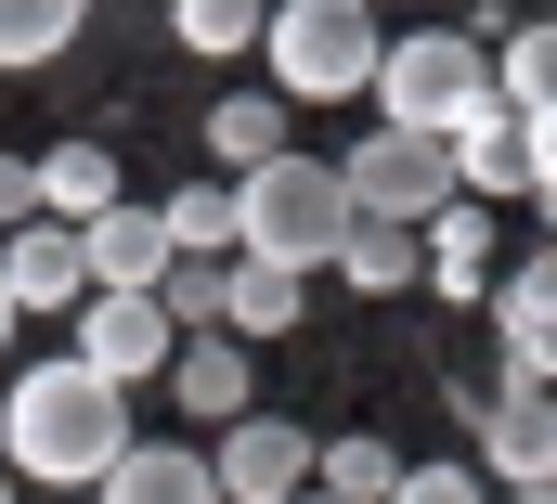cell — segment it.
<instances>
[{
    "mask_svg": "<svg viewBox=\"0 0 557 504\" xmlns=\"http://www.w3.org/2000/svg\"><path fill=\"white\" fill-rule=\"evenodd\" d=\"M0 504H13V479H0Z\"/></svg>",
    "mask_w": 557,
    "mask_h": 504,
    "instance_id": "cell-27",
    "label": "cell"
},
{
    "mask_svg": "<svg viewBox=\"0 0 557 504\" xmlns=\"http://www.w3.org/2000/svg\"><path fill=\"white\" fill-rule=\"evenodd\" d=\"M337 285L403 298V285H416V234H403V220H350V234H337Z\"/></svg>",
    "mask_w": 557,
    "mask_h": 504,
    "instance_id": "cell-20",
    "label": "cell"
},
{
    "mask_svg": "<svg viewBox=\"0 0 557 504\" xmlns=\"http://www.w3.org/2000/svg\"><path fill=\"white\" fill-rule=\"evenodd\" d=\"M480 298H493V350H506L493 388H545V363H557V272H545V247H532V272H506Z\"/></svg>",
    "mask_w": 557,
    "mask_h": 504,
    "instance_id": "cell-9",
    "label": "cell"
},
{
    "mask_svg": "<svg viewBox=\"0 0 557 504\" xmlns=\"http://www.w3.org/2000/svg\"><path fill=\"white\" fill-rule=\"evenodd\" d=\"M0 298H13V324H26V311H78V298H91V285H78V234H65V220L0 234Z\"/></svg>",
    "mask_w": 557,
    "mask_h": 504,
    "instance_id": "cell-12",
    "label": "cell"
},
{
    "mask_svg": "<svg viewBox=\"0 0 557 504\" xmlns=\"http://www.w3.org/2000/svg\"><path fill=\"white\" fill-rule=\"evenodd\" d=\"M208 155H221V181H247L260 155H285V104L273 91H221L208 104Z\"/></svg>",
    "mask_w": 557,
    "mask_h": 504,
    "instance_id": "cell-17",
    "label": "cell"
},
{
    "mask_svg": "<svg viewBox=\"0 0 557 504\" xmlns=\"http://www.w3.org/2000/svg\"><path fill=\"white\" fill-rule=\"evenodd\" d=\"M311 440H324V427L234 414V427H221V453H208V492H221V504H298V492H311Z\"/></svg>",
    "mask_w": 557,
    "mask_h": 504,
    "instance_id": "cell-8",
    "label": "cell"
},
{
    "mask_svg": "<svg viewBox=\"0 0 557 504\" xmlns=\"http://www.w3.org/2000/svg\"><path fill=\"white\" fill-rule=\"evenodd\" d=\"M441 155H454V194H467V207H545V181H557V129L506 117V104H480Z\"/></svg>",
    "mask_w": 557,
    "mask_h": 504,
    "instance_id": "cell-6",
    "label": "cell"
},
{
    "mask_svg": "<svg viewBox=\"0 0 557 504\" xmlns=\"http://www.w3.org/2000/svg\"><path fill=\"white\" fill-rule=\"evenodd\" d=\"M389 504H480V466H403Z\"/></svg>",
    "mask_w": 557,
    "mask_h": 504,
    "instance_id": "cell-23",
    "label": "cell"
},
{
    "mask_svg": "<svg viewBox=\"0 0 557 504\" xmlns=\"http://www.w3.org/2000/svg\"><path fill=\"white\" fill-rule=\"evenodd\" d=\"M234 194V259H260L285 285H311V272H337V234H350V194H337V155H260L247 181H221Z\"/></svg>",
    "mask_w": 557,
    "mask_h": 504,
    "instance_id": "cell-2",
    "label": "cell"
},
{
    "mask_svg": "<svg viewBox=\"0 0 557 504\" xmlns=\"http://www.w3.org/2000/svg\"><path fill=\"white\" fill-rule=\"evenodd\" d=\"M91 504H221V492H208V453H195V440H131V453L91 479Z\"/></svg>",
    "mask_w": 557,
    "mask_h": 504,
    "instance_id": "cell-13",
    "label": "cell"
},
{
    "mask_svg": "<svg viewBox=\"0 0 557 504\" xmlns=\"http://www.w3.org/2000/svg\"><path fill=\"white\" fill-rule=\"evenodd\" d=\"M0 350H13V298H0Z\"/></svg>",
    "mask_w": 557,
    "mask_h": 504,
    "instance_id": "cell-26",
    "label": "cell"
},
{
    "mask_svg": "<svg viewBox=\"0 0 557 504\" xmlns=\"http://www.w3.org/2000/svg\"><path fill=\"white\" fill-rule=\"evenodd\" d=\"M156 272H169V234H156V207H104V220H78V285L91 298H156Z\"/></svg>",
    "mask_w": 557,
    "mask_h": 504,
    "instance_id": "cell-10",
    "label": "cell"
},
{
    "mask_svg": "<svg viewBox=\"0 0 557 504\" xmlns=\"http://www.w3.org/2000/svg\"><path fill=\"white\" fill-rule=\"evenodd\" d=\"M26 168H39V220H65V234L117 207V142H52V155H26Z\"/></svg>",
    "mask_w": 557,
    "mask_h": 504,
    "instance_id": "cell-15",
    "label": "cell"
},
{
    "mask_svg": "<svg viewBox=\"0 0 557 504\" xmlns=\"http://www.w3.org/2000/svg\"><path fill=\"white\" fill-rule=\"evenodd\" d=\"M26 220H39V168H26V155H0V234H26Z\"/></svg>",
    "mask_w": 557,
    "mask_h": 504,
    "instance_id": "cell-24",
    "label": "cell"
},
{
    "mask_svg": "<svg viewBox=\"0 0 557 504\" xmlns=\"http://www.w3.org/2000/svg\"><path fill=\"white\" fill-rule=\"evenodd\" d=\"M169 39H182V52H260V0H182Z\"/></svg>",
    "mask_w": 557,
    "mask_h": 504,
    "instance_id": "cell-22",
    "label": "cell"
},
{
    "mask_svg": "<svg viewBox=\"0 0 557 504\" xmlns=\"http://www.w3.org/2000/svg\"><path fill=\"white\" fill-rule=\"evenodd\" d=\"M169 388H182V414H195V427L260 414V376H247V350H234V337H182V350H169Z\"/></svg>",
    "mask_w": 557,
    "mask_h": 504,
    "instance_id": "cell-14",
    "label": "cell"
},
{
    "mask_svg": "<svg viewBox=\"0 0 557 504\" xmlns=\"http://www.w3.org/2000/svg\"><path fill=\"white\" fill-rule=\"evenodd\" d=\"M78 52V0H0V65H65Z\"/></svg>",
    "mask_w": 557,
    "mask_h": 504,
    "instance_id": "cell-21",
    "label": "cell"
},
{
    "mask_svg": "<svg viewBox=\"0 0 557 504\" xmlns=\"http://www.w3.org/2000/svg\"><path fill=\"white\" fill-rule=\"evenodd\" d=\"M65 324H78V337H65V363H78V376H104L117 401H131L143 376H169V350H182L156 298H78Z\"/></svg>",
    "mask_w": 557,
    "mask_h": 504,
    "instance_id": "cell-7",
    "label": "cell"
},
{
    "mask_svg": "<svg viewBox=\"0 0 557 504\" xmlns=\"http://www.w3.org/2000/svg\"><path fill=\"white\" fill-rule=\"evenodd\" d=\"M389 479H403L389 440H311V492L324 504H389Z\"/></svg>",
    "mask_w": 557,
    "mask_h": 504,
    "instance_id": "cell-19",
    "label": "cell"
},
{
    "mask_svg": "<svg viewBox=\"0 0 557 504\" xmlns=\"http://www.w3.org/2000/svg\"><path fill=\"white\" fill-rule=\"evenodd\" d=\"M480 466H493L506 492L557 479V414H545V388H493V401H480Z\"/></svg>",
    "mask_w": 557,
    "mask_h": 504,
    "instance_id": "cell-11",
    "label": "cell"
},
{
    "mask_svg": "<svg viewBox=\"0 0 557 504\" xmlns=\"http://www.w3.org/2000/svg\"><path fill=\"white\" fill-rule=\"evenodd\" d=\"M221 324H234V350H260V337H285V324H298V285H285V272H260V259H221Z\"/></svg>",
    "mask_w": 557,
    "mask_h": 504,
    "instance_id": "cell-18",
    "label": "cell"
},
{
    "mask_svg": "<svg viewBox=\"0 0 557 504\" xmlns=\"http://www.w3.org/2000/svg\"><path fill=\"white\" fill-rule=\"evenodd\" d=\"M416 272H441V298H480V285H493V220L454 194V207L416 234Z\"/></svg>",
    "mask_w": 557,
    "mask_h": 504,
    "instance_id": "cell-16",
    "label": "cell"
},
{
    "mask_svg": "<svg viewBox=\"0 0 557 504\" xmlns=\"http://www.w3.org/2000/svg\"><path fill=\"white\" fill-rule=\"evenodd\" d=\"M131 453V401L78 363H26L0 401V479H39V492H91L104 466Z\"/></svg>",
    "mask_w": 557,
    "mask_h": 504,
    "instance_id": "cell-1",
    "label": "cell"
},
{
    "mask_svg": "<svg viewBox=\"0 0 557 504\" xmlns=\"http://www.w3.org/2000/svg\"><path fill=\"white\" fill-rule=\"evenodd\" d=\"M298 504H324V492H298Z\"/></svg>",
    "mask_w": 557,
    "mask_h": 504,
    "instance_id": "cell-28",
    "label": "cell"
},
{
    "mask_svg": "<svg viewBox=\"0 0 557 504\" xmlns=\"http://www.w3.org/2000/svg\"><path fill=\"white\" fill-rule=\"evenodd\" d=\"M260 52H273V104H337L376 78L389 26L363 0H260Z\"/></svg>",
    "mask_w": 557,
    "mask_h": 504,
    "instance_id": "cell-3",
    "label": "cell"
},
{
    "mask_svg": "<svg viewBox=\"0 0 557 504\" xmlns=\"http://www.w3.org/2000/svg\"><path fill=\"white\" fill-rule=\"evenodd\" d=\"M376 129H416V142H454V129L493 104V78H480V39L467 26H403L389 52H376Z\"/></svg>",
    "mask_w": 557,
    "mask_h": 504,
    "instance_id": "cell-4",
    "label": "cell"
},
{
    "mask_svg": "<svg viewBox=\"0 0 557 504\" xmlns=\"http://www.w3.org/2000/svg\"><path fill=\"white\" fill-rule=\"evenodd\" d=\"M337 194H350V220H403V234H428V220L454 207V155L416 142V129H363V142L337 155Z\"/></svg>",
    "mask_w": 557,
    "mask_h": 504,
    "instance_id": "cell-5",
    "label": "cell"
},
{
    "mask_svg": "<svg viewBox=\"0 0 557 504\" xmlns=\"http://www.w3.org/2000/svg\"><path fill=\"white\" fill-rule=\"evenodd\" d=\"M506 504H557V479H532V492H506Z\"/></svg>",
    "mask_w": 557,
    "mask_h": 504,
    "instance_id": "cell-25",
    "label": "cell"
}]
</instances>
